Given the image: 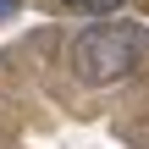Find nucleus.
Wrapping results in <instances>:
<instances>
[{"label": "nucleus", "mask_w": 149, "mask_h": 149, "mask_svg": "<svg viewBox=\"0 0 149 149\" xmlns=\"http://www.w3.org/2000/svg\"><path fill=\"white\" fill-rule=\"evenodd\" d=\"M6 17H17V0H0V22H6Z\"/></svg>", "instance_id": "3"}, {"label": "nucleus", "mask_w": 149, "mask_h": 149, "mask_svg": "<svg viewBox=\"0 0 149 149\" xmlns=\"http://www.w3.org/2000/svg\"><path fill=\"white\" fill-rule=\"evenodd\" d=\"M144 61H149V28L138 22H94L72 39V72L94 88L133 77Z\"/></svg>", "instance_id": "1"}, {"label": "nucleus", "mask_w": 149, "mask_h": 149, "mask_svg": "<svg viewBox=\"0 0 149 149\" xmlns=\"http://www.w3.org/2000/svg\"><path fill=\"white\" fill-rule=\"evenodd\" d=\"M66 11H83V17H111V11H122L127 0H61Z\"/></svg>", "instance_id": "2"}]
</instances>
